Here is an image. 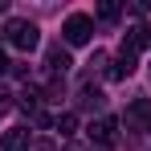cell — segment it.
I'll list each match as a JSON object with an SVG mask.
<instances>
[{
  "instance_id": "3957f363",
  "label": "cell",
  "mask_w": 151,
  "mask_h": 151,
  "mask_svg": "<svg viewBox=\"0 0 151 151\" xmlns=\"http://www.w3.org/2000/svg\"><path fill=\"white\" fill-rule=\"evenodd\" d=\"M114 131H119V123H114V119H106V114H102V119H94V123L86 127L90 143H94L98 151H114Z\"/></svg>"
},
{
  "instance_id": "ba28073f",
  "label": "cell",
  "mask_w": 151,
  "mask_h": 151,
  "mask_svg": "<svg viewBox=\"0 0 151 151\" xmlns=\"http://www.w3.org/2000/svg\"><path fill=\"white\" fill-rule=\"evenodd\" d=\"M74 131H78V114H61V119H57V135H61V139H70Z\"/></svg>"
},
{
  "instance_id": "7a4b0ae2",
  "label": "cell",
  "mask_w": 151,
  "mask_h": 151,
  "mask_svg": "<svg viewBox=\"0 0 151 151\" xmlns=\"http://www.w3.org/2000/svg\"><path fill=\"white\" fill-rule=\"evenodd\" d=\"M90 33H94V21H90L86 12H70V17H65V25H61L65 45H86V41H90Z\"/></svg>"
},
{
  "instance_id": "30bf717a",
  "label": "cell",
  "mask_w": 151,
  "mask_h": 151,
  "mask_svg": "<svg viewBox=\"0 0 151 151\" xmlns=\"http://www.w3.org/2000/svg\"><path fill=\"white\" fill-rule=\"evenodd\" d=\"M131 12H135V17H147L151 4H147V0H135V4H131Z\"/></svg>"
},
{
  "instance_id": "9c48e42d",
  "label": "cell",
  "mask_w": 151,
  "mask_h": 151,
  "mask_svg": "<svg viewBox=\"0 0 151 151\" xmlns=\"http://www.w3.org/2000/svg\"><path fill=\"white\" fill-rule=\"evenodd\" d=\"M98 17H102V21H114V17H119V4H114V0L98 4Z\"/></svg>"
},
{
  "instance_id": "5b68a950",
  "label": "cell",
  "mask_w": 151,
  "mask_h": 151,
  "mask_svg": "<svg viewBox=\"0 0 151 151\" xmlns=\"http://www.w3.org/2000/svg\"><path fill=\"white\" fill-rule=\"evenodd\" d=\"M0 151H29V127H12V131H4Z\"/></svg>"
},
{
  "instance_id": "6da1fadb",
  "label": "cell",
  "mask_w": 151,
  "mask_h": 151,
  "mask_svg": "<svg viewBox=\"0 0 151 151\" xmlns=\"http://www.w3.org/2000/svg\"><path fill=\"white\" fill-rule=\"evenodd\" d=\"M4 37H8V45L12 49H37V41H41V33H37V25L33 21H21V17H12L8 25H4Z\"/></svg>"
},
{
  "instance_id": "277c9868",
  "label": "cell",
  "mask_w": 151,
  "mask_h": 151,
  "mask_svg": "<svg viewBox=\"0 0 151 151\" xmlns=\"http://www.w3.org/2000/svg\"><path fill=\"white\" fill-rule=\"evenodd\" d=\"M131 74H135V53H131V49H119V57H114V65L106 70V78L119 82V78H131Z\"/></svg>"
},
{
  "instance_id": "52a82bcc",
  "label": "cell",
  "mask_w": 151,
  "mask_h": 151,
  "mask_svg": "<svg viewBox=\"0 0 151 151\" xmlns=\"http://www.w3.org/2000/svg\"><path fill=\"white\" fill-rule=\"evenodd\" d=\"M127 123H139V127H151V102H135L127 110Z\"/></svg>"
},
{
  "instance_id": "8fae6325",
  "label": "cell",
  "mask_w": 151,
  "mask_h": 151,
  "mask_svg": "<svg viewBox=\"0 0 151 151\" xmlns=\"http://www.w3.org/2000/svg\"><path fill=\"white\" fill-rule=\"evenodd\" d=\"M0 74H8V57L4 53H0Z\"/></svg>"
},
{
  "instance_id": "8992f818",
  "label": "cell",
  "mask_w": 151,
  "mask_h": 151,
  "mask_svg": "<svg viewBox=\"0 0 151 151\" xmlns=\"http://www.w3.org/2000/svg\"><path fill=\"white\" fill-rule=\"evenodd\" d=\"M70 65H74V61H70V53L61 49V45H53V49L45 53V70H49V74H65Z\"/></svg>"
},
{
  "instance_id": "7c38bea8",
  "label": "cell",
  "mask_w": 151,
  "mask_h": 151,
  "mask_svg": "<svg viewBox=\"0 0 151 151\" xmlns=\"http://www.w3.org/2000/svg\"><path fill=\"white\" fill-rule=\"evenodd\" d=\"M147 45H151V25H147Z\"/></svg>"
}]
</instances>
